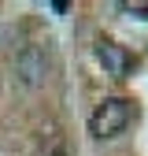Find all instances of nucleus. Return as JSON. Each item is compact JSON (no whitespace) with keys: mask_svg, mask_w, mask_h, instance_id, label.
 Returning a JSON list of instances; mask_svg holds the SVG:
<instances>
[{"mask_svg":"<svg viewBox=\"0 0 148 156\" xmlns=\"http://www.w3.org/2000/svg\"><path fill=\"white\" fill-rule=\"evenodd\" d=\"M133 119V104L126 101V97H107L104 104H96V112L89 115V134H96V138H115L122 134Z\"/></svg>","mask_w":148,"mask_h":156,"instance_id":"nucleus-1","label":"nucleus"},{"mask_svg":"<svg viewBox=\"0 0 148 156\" xmlns=\"http://www.w3.org/2000/svg\"><path fill=\"white\" fill-rule=\"evenodd\" d=\"M15 71L26 86H41L45 82V71H48V60H45V48L41 45H26L22 52L15 56Z\"/></svg>","mask_w":148,"mask_h":156,"instance_id":"nucleus-2","label":"nucleus"},{"mask_svg":"<svg viewBox=\"0 0 148 156\" xmlns=\"http://www.w3.org/2000/svg\"><path fill=\"white\" fill-rule=\"evenodd\" d=\"M96 60H100V67L111 74V78H126L130 74V52L122 48V45H115V41H96Z\"/></svg>","mask_w":148,"mask_h":156,"instance_id":"nucleus-3","label":"nucleus"},{"mask_svg":"<svg viewBox=\"0 0 148 156\" xmlns=\"http://www.w3.org/2000/svg\"><path fill=\"white\" fill-rule=\"evenodd\" d=\"M122 11L137 15V19H148V4H122Z\"/></svg>","mask_w":148,"mask_h":156,"instance_id":"nucleus-4","label":"nucleus"}]
</instances>
